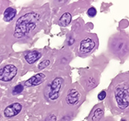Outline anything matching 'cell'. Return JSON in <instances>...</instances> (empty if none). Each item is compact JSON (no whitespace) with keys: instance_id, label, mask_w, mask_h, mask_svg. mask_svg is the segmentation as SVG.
<instances>
[{"instance_id":"9c48e42d","label":"cell","mask_w":129,"mask_h":121,"mask_svg":"<svg viewBox=\"0 0 129 121\" xmlns=\"http://www.w3.org/2000/svg\"><path fill=\"white\" fill-rule=\"evenodd\" d=\"M46 79V75L44 73H38L33 76L29 79H27L24 83V86L30 87H36L38 86L42 83H43Z\"/></svg>"},{"instance_id":"6da1fadb","label":"cell","mask_w":129,"mask_h":121,"mask_svg":"<svg viewBox=\"0 0 129 121\" xmlns=\"http://www.w3.org/2000/svg\"><path fill=\"white\" fill-rule=\"evenodd\" d=\"M40 19V15L37 13H28L20 16L16 23L14 36L17 39H22L28 35L32 30L37 26V23Z\"/></svg>"},{"instance_id":"9a60e30c","label":"cell","mask_w":129,"mask_h":121,"mask_svg":"<svg viewBox=\"0 0 129 121\" xmlns=\"http://www.w3.org/2000/svg\"><path fill=\"white\" fill-rule=\"evenodd\" d=\"M23 90H24V86H23L22 84H19V85H16L13 88V91H12V93L13 95H18L21 93L23 91Z\"/></svg>"},{"instance_id":"7c38bea8","label":"cell","mask_w":129,"mask_h":121,"mask_svg":"<svg viewBox=\"0 0 129 121\" xmlns=\"http://www.w3.org/2000/svg\"><path fill=\"white\" fill-rule=\"evenodd\" d=\"M104 116V108L102 106H99L96 108L94 111L93 112L91 116V121H101Z\"/></svg>"},{"instance_id":"3957f363","label":"cell","mask_w":129,"mask_h":121,"mask_svg":"<svg viewBox=\"0 0 129 121\" xmlns=\"http://www.w3.org/2000/svg\"><path fill=\"white\" fill-rule=\"evenodd\" d=\"M114 95L118 108L121 110L126 109L129 106V83H119L114 89Z\"/></svg>"},{"instance_id":"5bb4252c","label":"cell","mask_w":129,"mask_h":121,"mask_svg":"<svg viewBox=\"0 0 129 121\" xmlns=\"http://www.w3.org/2000/svg\"><path fill=\"white\" fill-rule=\"evenodd\" d=\"M96 85H97V82L94 78L90 76L86 79V87H87L89 90H90L93 87H94Z\"/></svg>"},{"instance_id":"52a82bcc","label":"cell","mask_w":129,"mask_h":121,"mask_svg":"<svg viewBox=\"0 0 129 121\" xmlns=\"http://www.w3.org/2000/svg\"><path fill=\"white\" fill-rule=\"evenodd\" d=\"M22 106L19 103H13L6 107L4 110V116L7 118H12L17 116L22 110Z\"/></svg>"},{"instance_id":"8992f818","label":"cell","mask_w":129,"mask_h":121,"mask_svg":"<svg viewBox=\"0 0 129 121\" xmlns=\"http://www.w3.org/2000/svg\"><path fill=\"white\" fill-rule=\"evenodd\" d=\"M96 42L91 37H87L82 40L78 46V53L80 56L90 54L96 47Z\"/></svg>"},{"instance_id":"5b68a950","label":"cell","mask_w":129,"mask_h":121,"mask_svg":"<svg viewBox=\"0 0 129 121\" xmlns=\"http://www.w3.org/2000/svg\"><path fill=\"white\" fill-rule=\"evenodd\" d=\"M18 69L13 64H7L0 69V81L10 82L17 75Z\"/></svg>"},{"instance_id":"ba28073f","label":"cell","mask_w":129,"mask_h":121,"mask_svg":"<svg viewBox=\"0 0 129 121\" xmlns=\"http://www.w3.org/2000/svg\"><path fill=\"white\" fill-rule=\"evenodd\" d=\"M80 100V93L76 89H70L67 96H66V103L69 106H75L77 105Z\"/></svg>"},{"instance_id":"277c9868","label":"cell","mask_w":129,"mask_h":121,"mask_svg":"<svg viewBox=\"0 0 129 121\" xmlns=\"http://www.w3.org/2000/svg\"><path fill=\"white\" fill-rule=\"evenodd\" d=\"M64 80L61 77H56L50 83L49 85L48 91L46 93L47 98L50 101H55L56 100L60 95V93L62 91L63 87Z\"/></svg>"},{"instance_id":"d6986e66","label":"cell","mask_w":129,"mask_h":121,"mask_svg":"<svg viewBox=\"0 0 129 121\" xmlns=\"http://www.w3.org/2000/svg\"><path fill=\"white\" fill-rule=\"evenodd\" d=\"M45 121H56V116L53 114L50 115L45 119Z\"/></svg>"},{"instance_id":"7a4b0ae2","label":"cell","mask_w":129,"mask_h":121,"mask_svg":"<svg viewBox=\"0 0 129 121\" xmlns=\"http://www.w3.org/2000/svg\"><path fill=\"white\" fill-rule=\"evenodd\" d=\"M109 49L118 57H124L129 53V39L123 35H116L110 39Z\"/></svg>"},{"instance_id":"ac0fdd59","label":"cell","mask_w":129,"mask_h":121,"mask_svg":"<svg viewBox=\"0 0 129 121\" xmlns=\"http://www.w3.org/2000/svg\"><path fill=\"white\" fill-rule=\"evenodd\" d=\"M106 96H107L106 92H105L104 90H102V91H101V92L99 93V94L98 95V98L99 100L101 101V100H103L105 99V97H106Z\"/></svg>"},{"instance_id":"e0dca14e","label":"cell","mask_w":129,"mask_h":121,"mask_svg":"<svg viewBox=\"0 0 129 121\" xmlns=\"http://www.w3.org/2000/svg\"><path fill=\"white\" fill-rule=\"evenodd\" d=\"M87 13L89 17H94L97 15V9L94 7H90V9H88Z\"/></svg>"},{"instance_id":"ffe728a7","label":"cell","mask_w":129,"mask_h":121,"mask_svg":"<svg viewBox=\"0 0 129 121\" xmlns=\"http://www.w3.org/2000/svg\"><path fill=\"white\" fill-rule=\"evenodd\" d=\"M67 0H54L55 3L58 4V5H61V4H64Z\"/></svg>"},{"instance_id":"8fae6325","label":"cell","mask_w":129,"mask_h":121,"mask_svg":"<svg viewBox=\"0 0 129 121\" xmlns=\"http://www.w3.org/2000/svg\"><path fill=\"white\" fill-rule=\"evenodd\" d=\"M16 16V10L13 7H9L4 12L3 19L6 22H10L13 19H14Z\"/></svg>"},{"instance_id":"30bf717a","label":"cell","mask_w":129,"mask_h":121,"mask_svg":"<svg viewBox=\"0 0 129 121\" xmlns=\"http://www.w3.org/2000/svg\"><path fill=\"white\" fill-rule=\"evenodd\" d=\"M40 57H41V53L37 50H33V51L28 52L25 55V60L27 63L33 65L36 63L37 60H39Z\"/></svg>"},{"instance_id":"4fadbf2b","label":"cell","mask_w":129,"mask_h":121,"mask_svg":"<svg viewBox=\"0 0 129 121\" xmlns=\"http://www.w3.org/2000/svg\"><path fill=\"white\" fill-rule=\"evenodd\" d=\"M71 19H72V16H71V15H70V13H63L59 19L60 26H61L63 27L67 26L70 23V22H71Z\"/></svg>"},{"instance_id":"2e32d148","label":"cell","mask_w":129,"mask_h":121,"mask_svg":"<svg viewBox=\"0 0 129 121\" xmlns=\"http://www.w3.org/2000/svg\"><path fill=\"white\" fill-rule=\"evenodd\" d=\"M50 64V59H45V60H43V61H42L41 63H40V64L38 65V69L40 70H43L45 68L49 66Z\"/></svg>"}]
</instances>
